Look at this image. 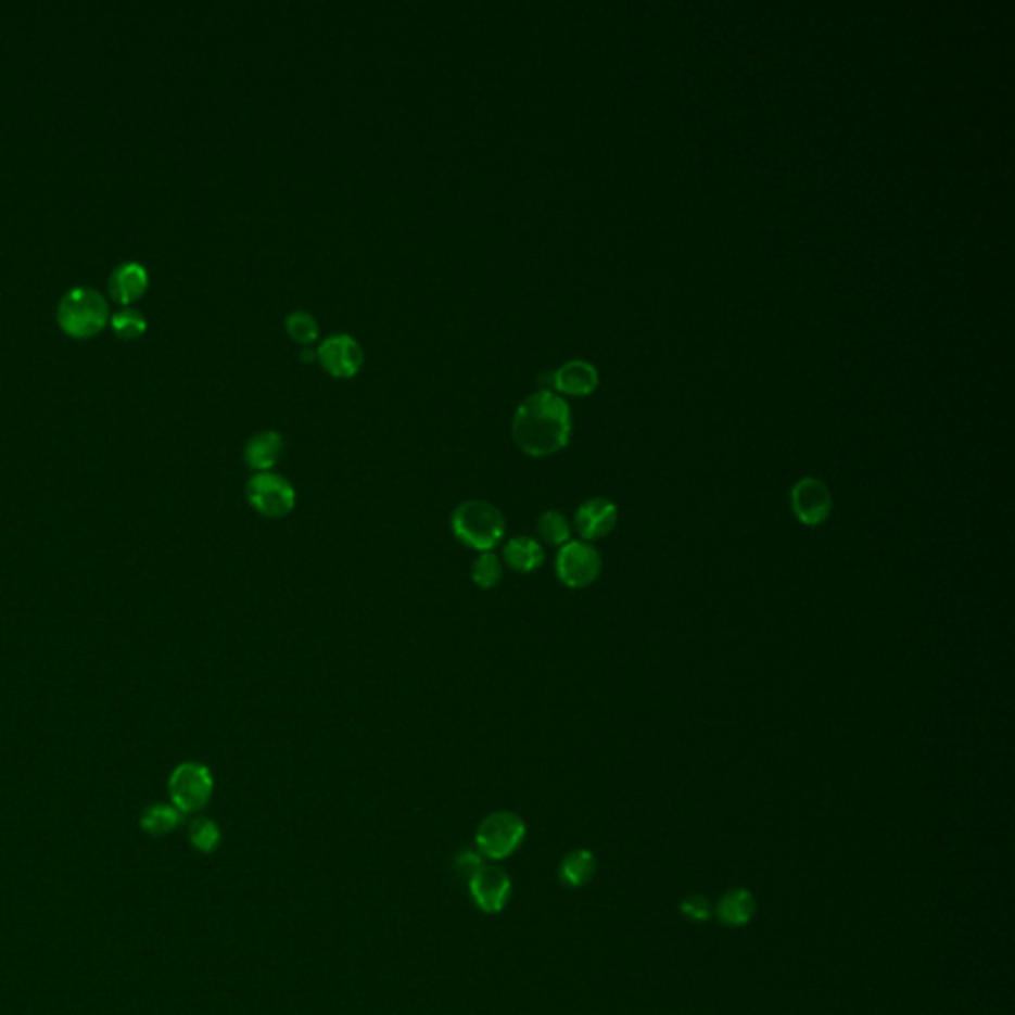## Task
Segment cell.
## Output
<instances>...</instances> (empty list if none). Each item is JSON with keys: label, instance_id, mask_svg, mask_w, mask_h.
I'll return each mask as SVG.
<instances>
[{"label": "cell", "instance_id": "6da1fadb", "mask_svg": "<svg viewBox=\"0 0 1015 1015\" xmlns=\"http://www.w3.org/2000/svg\"><path fill=\"white\" fill-rule=\"evenodd\" d=\"M570 434V405L551 389L525 397L513 415V443L530 457L556 455L568 445Z\"/></svg>", "mask_w": 1015, "mask_h": 1015}, {"label": "cell", "instance_id": "7a4b0ae2", "mask_svg": "<svg viewBox=\"0 0 1015 1015\" xmlns=\"http://www.w3.org/2000/svg\"><path fill=\"white\" fill-rule=\"evenodd\" d=\"M56 318L60 328L68 335L86 340L98 335L107 326L110 304L102 292L88 286H78L60 297Z\"/></svg>", "mask_w": 1015, "mask_h": 1015}, {"label": "cell", "instance_id": "3957f363", "mask_svg": "<svg viewBox=\"0 0 1015 1015\" xmlns=\"http://www.w3.org/2000/svg\"><path fill=\"white\" fill-rule=\"evenodd\" d=\"M451 524L458 542L468 548L479 549L480 554L496 548L506 532L503 512L486 500L458 504Z\"/></svg>", "mask_w": 1015, "mask_h": 1015}, {"label": "cell", "instance_id": "277c9868", "mask_svg": "<svg viewBox=\"0 0 1015 1015\" xmlns=\"http://www.w3.org/2000/svg\"><path fill=\"white\" fill-rule=\"evenodd\" d=\"M525 837V823L522 817L510 811L491 813L480 823L477 832V847L480 855L492 861H503L512 855Z\"/></svg>", "mask_w": 1015, "mask_h": 1015}, {"label": "cell", "instance_id": "5b68a950", "mask_svg": "<svg viewBox=\"0 0 1015 1015\" xmlns=\"http://www.w3.org/2000/svg\"><path fill=\"white\" fill-rule=\"evenodd\" d=\"M213 787L215 779L211 770L199 762H183L177 765L167 782L172 803L181 813L203 810L213 796Z\"/></svg>", "mask_w": 1015, "mask_h": 1015}, {"label": "cell", "instance_id": "8992f818", "mask_svg": "<svg viewBox=\"0 0 1015 1015\" xmlns=\"http://www.w3.org/2000/svg\"><path fill=\"white\" fill-rule=\"evenodd\" d=\"M246 498L252 508L266 518H284L296 506L294 486L276 472H256L246 484Z\"/></svg>", "mask_w": 1015, "mask_h": 1015}, {"label": "cell", "instance_id": "52a82bcc", "mask_svg": "<svg viewBox=\"0 0 1015 1015\" xmlns=\"http://www.w3.org/2000/svg\"><path fill=\"white\" fill-rule=\"evenodd\" d=\"M556 573L559 582L571 589H583L599 578L601 573V556L589 542H573L563 544L556 558Z\"/></svg>", "mask_w": 1015, "mask_h": 1015}, {"label": "cell", "instance_id": "ba28073f", "mask_svg": "<svg viewBox=\"0 0 1015 1015\" xmlns=\"http://www.w3.org/2000/svg\"><path fill=\"white\" fill-rule=\"evenodd\" d=\"M789 503L794 516L805 525L823 524L833 510L832 491L815 477L798 480L789 492Z\"/></svg>", "mask_w": 1015, "mask_h": 1015}, {"label": "cell", "instance_id": "9c48e42d", "mask_svg": "<svg viewBox=\"0 0 1015 1015\" xmlns=\"http://www.w3.org/2000/svg\"><path fill=\"white\" fill-rule=\"evenodd\" d=\"M468 889L480 911L496 914L506 909L512 897V880L504 868L482 865L468 878Z\"/></svg>", "mask_w": 1015, "mask_h": 1015}, {"label": "cell", "instance_id": "30bf717a", "mask_svg": "<svg viewBox=\"0 0 1015 1015\" xmlns=\"http://www.w3.org/2000/svg\"><path fill=\"white\" fill-rule=\"evenodd\" d=\"M318 359L331 376L352 377L359 371L364 354L359 343L355 342L352 335L335 333L318 347Z\"/></svg>", "mask_w": 1015, "mask_h": 1015}, {"label": "cell", "instance_id": "8fae6325", "mask_svg": "<svg viewBox=\"0 0 1015 1015\" xmlns=\"http://www.w3.org/2000/svg\"><path fill=\"white\" fill-rule=\"evenodd\" d=\"M619 512L616 504L607 498H589L575 512V530L583 542L604 540L616 530Z\"/></svg>", "mask_w": 1015, "mask_h": 1015}, {"label": "cell", "instance_id": "7c38bea8", "mask_svg": "<svg viewBox=\"0 0 1015 1015\" xmlns=\"http://www.w3.org/2000/svg\"><path fill=\"white\" fill-rule=\"evenodd\" d=\"M149 286L148 268L143 264L129 261L115 266L107 278V290L119 304L136 302L145 294Z\"/></svg>", "mask_w": 1015, "mask_h": 1015}, {"label": "cell", "instance_id": "4fadbf2b", "mask_svg": "<svg viewBox=\"0 0 1015 1015\" xmlns=\"http://www.w3.org/2000/svg\"><path fill=\"white\" fill-rule=\"evenodd\" d=\"M548 388L558 389L566 395H587L597 385V369L587 361L575 359L548 373Z\"/></svg>", "mask_w": 1015, "mask_h": 1015}, {"label": "cell", "instance_id": "5bb4252c", "mask_svg": "<svg viewBox=\"0 0 1015 1015\" xmlns=\"http://www.w3.org/2000/svg\"><path fill=\"white\" fill-rule=\"evenodd\" d=\"M284 453V439L276 431H263L252 436L244 448L246 465L256 472H268Z\"/></svg>", "mask_w": 1015, "mask_h": 1015}, {"label": "cell", "instance_id": "9a60e30c", "mask_svg": "<svg viewBox=\"0 0 1015 1015\" xmlns=\"http://www.w3.org/2000/svg\"><path fill=\"white\" fill-rule=\"evenodd\" d=\"M758 911L756 897L748 889H732L716 904V918L724 926L740 928L753 918Z\"/></svg>", "mask_w": 1015, "mask_h": 1015}, {"label": "cell", "instance_id": "2e32d148", "mask_svg": "<svg viewBox=\"0 0 1015 1015\" xmlns=\"http://www.w3.org/2000/svg\"><path fill=\"white\" fill-rule=\"evenodd\" d=\"M544 548L530 536L512 537L503 549L504 563L518 573L536 571L544 563Z\"/></svg>", "mask_w": 1015, "mask_h": 1015}, {"label": "cell", "instance_id": "e0dca14e", "mask_svg": "<svg viewBox=\"0 0 1015 1015\" xmlns=\"http://www.w3.org/2000/svg\"><path fill=\"white\" fill-rule=\"evenodd\" d=\"M595 871H597V861H595L594 853L587 849H575L563 857V861L559 863V878L570 889H580L587 883H592Z\"/></svg>", "mask_w": 1015, "mask_h": 1015}, {"label": "cell", "instance_id": "ac0fdd59", "mask_svg": "<svg viewBox=\"0 0 1015 1015\" xmlns=\"http://www.w3.org/2000/svg\"><path fill=\"white\" fill-rule=\"evenodd\" d=\"M183 822V813L173 803H153L141 813L139 825L149 835H167Z\"/></svg>", "mask_w": 1015, "mask_h": 1015}, {"label": "cell", "instance_id": "d6986e66", "mask_svg": "<svg viewBox=\"0 0 1015 1015\" xmlns=\"http://www.w3.org/2000/svg\"><path fill=\"white\" fill-rule=\"evenodd\" d=\"M537 534L549 546H563L571 540V525L559 510H548L537 520Z\"/></svg>", "mask_w": 1015, "mask_h": 1015}, {"label": "cell", "instance_id": "ffe728a7", "mask_svg": "<svg viewBox=\"0 0 1015 1015\" xmlns=\"http://www.w3.org/2000/svg\"><path fill=\"white\" fill-rule=\"evenodd\" d=\"M470 578L472 582L477 583L482 589H492L496 587L500 580H503V563H500V558L492 551H484L480 554L479 558L474 559L472 568H470Z\"/></svg>", "mask_w": 1015, "mask_h": 1015}, {"label": "cell", "instance_id": "44dd1931", "mask_svg": "<svg viewBox=\"0 0 1015 1015\" xmlns=\"http://www.w3.org/2000/svg\"><path fill=\"white\" fill-rule=\"evenodd\" d=\"M189 841L201 853H213L220 845V829L208 817H196L189 825Z\"/></svg>", "mask_w": 1015, "mask_h": 1015}, {"label": "cell", "instance_id": "7402d4cb", "mask_svg": "<svg viewBox=\"0 0 1015 1015\" xmlns=\"http://www.w3.org/2000/svg\"><path fill=\"white\" fill-rule=\"evenodd\" d=\"M112 328L124 340H136L148 330L145 316L136 308H124L112 316Z\"/></svg>", "mask_w": 1015, "mask_h": 1015}, {"label": "cell", "instance_id": "603a6c76", "mask_svg": "<svg viewBox=\"0 0 1015 1015\" xmlns=\"http://www.w3.org/2000/svg\"><path fill=\"white\" fill-rule=\"evenodd\" d=\"M286 328H288V333H290L292 340L304 343V345L314 342L318 338V323L306 312L290 314L288 320H286Z\"/></svg>", "mask_w": 1015, "mask_h": 1015}, {"label": "cell", "instance_id": "cb8c5ba5", "mask_svg": "<svg viewBox=\"0 0 1015 1015\" xmlns=\"http://www.w3.org/2000/svg\"><path fill=\"white\" fill-rule=\"evenodd\" d=\"M681 913L693 923H707L712 916V904L702 895H693L681 902Z\"/></svg>", "mask_w": 1015, "mask_h": 1015}, {"label": "cell", "instance_id": "d4e9b609", "mask_svg": "<svg viewBox=\"0 0 1015 1015\" xmlns=\"http://www.w3.org/2000/svg\"><path fill=\"white\" fill-rule=\"evenodd\" d=\"M302 355H304V359H306V361H308V359L309 361H312V359H316V357H318V352L314 354V352H308V350H304V354Z\"/></svg>", "mask_w": 1015, "mask_h": 1015}]
</instances>
